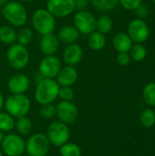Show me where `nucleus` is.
<instances>
[{
    "label": "nucleus",
    "instance_id": "1",
    "mask_svg": "<svg viewBox=\"0 0 155 156\" xmlns=\"http://www.w3.org/2000/svg\"><path fill=\"white\" fill-rule=\"evenodd\" d=\"M59 85L54 79L43 78L37 83L35 90V101L40 104L52 103L58 97Z\"/></svg>",
    "mask_w": 155,
    "mask_h": 156
},
{
    "label": "nucleus",
    "instance_id": "2",
    "mask_svg": "<svg viewBox=\"0 0 155 156\" xmlns=\"http://www.w3.org/2000/svg\"><path fill=\"white\" fill-rule=\"evenodd\" d=\"M5 112L15 119L26 116L31 108L29 98L25 94H11L4 102Z\"/></svg>",
    "mask_w": 155,
    "mask_h": 156
},
{
    "label": "nucleus",
    "instance_id": "3",
    "mask_svg": "<svg viewBox=\"0 0 155 156\" xmlns=\"http://www.w3.org/2000/svg\"><path fill=\"white\" fill-rule=\"evenodd\" d=\"M2 15L6 21L15 27H22L27 20L26 8L18 2H7L2 7Z\"/></svg>",
    "mask_w": 155,
    "mask_h": 156
},
{
    "label": "nucleus",
    "instance_id": "4",
    "mask_svg": "<svg viewBox=\"0 0 155 156\" xmlns=\"http://www.w3.org/2000/svg\"><path fill=\"white\" fill-rule=\"evenodd\" d=\"M50 143L45 133H37L26 141L25 153L28 156H47L50 149Z\"/></svg>",
    "mask_w": 155,
    "mask_h": 156
},
{
    "label": "nucleus",
    "instance_id": "5",
    "mask_svg": "<svg viewBox=\"0 0 155 156\" xmlns=\"http://www.w3.org/2000/svg\"><path fill=\"white\" fill-rule=\"evenodd\" d=\"M46 135L51 145L59 148L69 141L70 131L68 124L60 121H53L48 125Z\"/></svg>",
    "mask_w": 155,
    "mask_h": 156
},
{
    "label": "nucleus",
    "instance_id": "6",
    "mask_svg": "<svg viewBox=\"0 0 155 156\" xmlns=\"http://www.w3.org/2000/svg\"><path fill=\"white\" fill-rule=\"evenodd\" d=\"M32 24L34 28L41 35L50 34L56 27L55 16L47 9H37L32 16Z\"/></svg>",
    "mask_w": 155,
    "mask_h": 156
},
{
    "label": "nucleus",
    "instance_id": "7",
    "mask_svg": "<svg viewBox=\"0 0 155 156\" xmlns=\"http://www.w3.org/2000/svg\"><path fill=\"white\" fill-rule=\"evenodd\" d=\"M26 141L23 136L8 133L5 134L4 140L1 144V151L4 155L6 156H19L25 154Z\"/></svg>",
    "mask_w": 155,
    "mask_h": 156
},
{
    "label": "nucleus",
    "instance_id": "8",
    "mask_svg": "<svg viewBox=\"0 0 155 156\" xmlns=\"http://www.w3.org/2000/svg\"><path fill=\"white\" fill-rule=\"evenodd\" d=\"M6 58L11 67L16 69H22L29 62V53L25 46L19 43H14L7 49Z\"/></svg>",
    "mask_w": 155,
    "mask_h": 156
},
{
    "label": "nucleus",
    "instance_id": "9",
    "mask_svg": "<svg viewBox=\"0 0 155 156\" xmlns=\"http://www.w3.org/2000/svg\"><path fill=\"white\" fill-rule=\"evenodd\" d=\"M97 19L94 15L87 10H79L74 16V27L79 33L89 35L96 29Z\"/></svg>",
    "mask_w": 155,
    "mask_h": 156
},
{
    "label": "nucleus",
    "instance_id": "10",
    "mask_svg": "<svg viewBox=\"0 0 155 156\" xmlns=\"http://www.w3.org/2000/svg\"><path fill=\"white\" fill-rule=\"evenodd\" d=\"M56 116L58 121L69 125L77 121L79 112L73 102L61 101L56 105Z\"/></svg>",
    "mask_w": 155,
    "mask_h": 156
},
{
    "label": "nucleus",
    "instance_id": "11",
    "mask_svg": "<svg viewBox=\"0 0 155 156\" xmlns=\"http://www.w3.org/2000/svg\"><path fill=\"white\" fill-rule=\"evenodd\" d=\"M128 35L135 43L145 42L149 36L150 30L147 24L140 18L133 19L128 26Z\"/></svg>",
    "mask_w": 155,
    "mask_h": 156
},
{
    "label": "nucleus",
    "instance_id": "12",
    "mask_svg": "<svg viewBox=\"0 0 155 156\" xmlns=\"http://www.w3.org/2000/svg\"><path fill=\"white\" fill-rule=\"evenodd\" d=\"M47 10L54 16H68L75 10V0H48Z\"/></svg>",
    "mask_w": 155,
    "mask_h": 156
},
{
    "label": "nucleus",
    "instance_id": "13",
    "mask_svg": "<svg viewBox=\"0 0 155 156\" xmlns=\"http://www.w3.org/2000/svg\"><path fill=\"white\" fill-rule=\"evenodd\" d=\"M61 69V62L54 55L45 57L39 64V73L44 78L54 79Z\"/></svg>",
    "mask_w": 155,
    "mask_h": 156
},
{
    "label": "nucleus",
    "instance_id": "14",
    "mask_svg": "<svg viewBox=\"0 0 155 156\" xmlns=\"http://www.w3.org/2000/svg\"><path fill=\"white\" fill-rule=\"evenodd\" d=\"M30 80L28 77L18 73L10 78L7 83V88L11 94H25V92L28 90Z\"/></svg>",
    "mask_w": 155,
    "mask_h": 156
},
{
    "label": "nucleus",
    "instance_id": "15",
    "mask_svg": "<svg viewBox=\"0 0 155 156\" xmlns=\"http://www.w3.org/2000/svg\"><path fill=\"white\" fill-rule=\"evenodd\" d=\"M57 82L60 87H71L78 80V71L73 66L61 67L60 70L57 75Z\"/></svg>",
    "mask_w": 155,
    "mask_h": 156
},
{
    "label": "nucleus",
    "instance_id": "16",
    "mask_svg": "<svg viewBox=\"0 0 155 156\" xmlns=\"http://www.w3.org/2000/svg\"><path fill=\"white\" fill-rule=\"evenodd\" d=\"M83 57L82 48L76 43L68 45L63 52V60L69 66H75L79 64Z\"/></svg>",
    "mask_w": 155,
    "mask_h": 156
},
{
    "label": "nucleus",
    "instance_id": "17",
    "mask_svg": "<svg viewBox=\"0 0 155 156\" xmlns=\"http://www.w3.org/2000/svg\"><path fill=\"white\" fill-rule=\"evenodd\" d=\"M39 48L41 52L46 56L54 55L59 48V40L58 37L52 33L43 35L40 40Z\"/></svg>",
    "mask_w": 155,
    "mask_h": 156
},
{
    "label": "nucleus",
    "instance_id": "18",
    "mask_svg": "<svg viewBox=\"0 0 155 156\" xmlns=\"http://www.w3.org/2000/svg\"><path fill=\"white\" fill-rule=\"evenodd\" d=\"M80 33L74 26H66L60 28L58 34V38L59 42H62L67 45L76 43L79 39Z\"/></svg>",
    "mask_w": 155,
    "mask_h": 156
},
{
    "label": "nucleus",
    "instance_id": "19",
    "mask_svg": "<svg viewBox=\"0 0 155 156\" xmlns=\"http://www.w3.org/2000/svg\"><path fill=\"white\" fill-rule=\"evenodd\" d=\"M112 45L119 53L129 52L132 46V40L127 33L122 32L115 35L112 40Z\"/></svg>",
    "mask_w": 155,
    "mask_h": 156
},
{
    "label": "nucleus",
    "instance_id": "20",
    "mask_svg": "<svg viewBox=\"0 0 155 156\" xmlns=\"http://www.w3.org/2000/svg\"><path fill=\"white\" fill-rule=\"evenodd\" d=\"M33 124L31 120L27 116L19 117L15 122V130L17 134L21 136H26L32 132Z\"/></svg>",
    "mask_w": 155,
    "mask_h": 156
},
{
    "label": "nucleus",
    "instance_id": "21",
    "mask_svg": "<svg viewBox=\"0 0 155 156\" xmlns=\"http://www.w3.org/2000/svg\"><path fill=\"white\" fill-rule=\"evenodd\" d=\"M88 44L90 48L93 50H101L106 45V37L103 34L100 33L99 31H93L90 34H89Z\"/></svg>",
    "mask_w": 155,
    "mask_h": 156
},
{
    "label": "nucleus",
    "instance_id": "22",
    "mask_svg": "<svg viewBox=\"0 0 155 156\" xmlns=\"http://www.w3.org/2000/svg\"><path fill=\"white\" fill-rule=\"evenodd\" d=\"M15 118L6 112H0V131L4 133H11L15 129Z\"/></svg>",
    "mask_w": 155,
    "mask_h": 156
},
{
    "label": "nucleus",
    "instance_id": "23",
    "mask_svg": "<svg viewBox=\"0 0 155 156\" xmlns=\"http://www.w3.org/2000/svg\"><path fill=\"white\" fill-rule=\"evenodd\" d=\"M17 34L16 30L9 26L0 27V41L6 45H12L16 42Z\"/></svg>",
    "mask_w": 155,
    "mask_h": 156
},
{
    "label": "nucleus",
    "instance_id": "24",
    "mask_svg": "<svg viewBox=\"0 0 155 156\" xmlns=\"http://www.w3.org/2000/svg\"><path fill=\"white\" fill-rule=\"evenodd\" d=\"M59 154L61 156H81L82 151L77 144L68 142L59 147Z\"/></svg>",
    "mask_w": 155,
    "mask_h": 156
},
{
    "label": "nucleus",
    "instance_id": "25",
    "mask_svg": "<svg viewBox=\"0 0 155 156\" xmlns=\"http://www.w3.org/2000/svg\"><path fill=\"white\" fill-rule=\"evenodd\" d=\"M112 27H113L112 19L111 18V16H109L107 15H103L97 19L96 29H97V31H99L100 33H101L103 35L111 32V30L112 29Z\"/></svg>",
    "mask_w": 155,
    "mask_h": 156
},
{
    "label": "nucleus",
    "instance_id": "26",
    "mask_svg": "<svg viewBox=\"0 0 155 156\" xmlns=\"http://www.w3.org/2000/svg\"><path fill=\"white\" fill-rule=\"evenodd\" d=\"M129 52H130L129 55L131 58L137 62L143 61L147 55V50L142 43H136L132 45Z\"/></svg>",
    "mask_w": 155,
    "mask_h": 156
},
{
    "label": "nucleus",
    "instance_id": "27",
    "mask_svg": "<svg viewBox=\"0 0 155 156\" xmlns=\"http://www.w3.org/2000/svg\"><path fill=\"white\" fill-rule=\"evenodd\" d=\"M140 122L144 128H152L155 125V112L151 109L143 110L140 114Z\"/></svg>",
    "mask_w": 155,
    "mask_h": 156
},
{
    "label": "nucleus",
    "instance_id": "28",
    "mask_svg": "<svg viewBox=\"0 0 155 156\" xmlns=\"http://www.w3.org/2000/svg\"><path fill=\"white\" fill-rule=\"evenodd\" d=\"M143 97L144 102L151 106L155 107V82L148 83L143 90Z\"/></svg>",
    "mask_w": 155,
    "mask_h": 156
},
{
    "label": "nucleus",
    "instance_id": "29",
    "mask_svg": "<svg viewBox=\"0 0 155 156\" xmlns=\"http://www.w3.org/2000/svg\"><path fill=\"white\" fill-rule=\"evenodd\" d=\"M93 6L100 11H111L119 4V0H91Z\"/></svg>",
    "mask_w": 155,
    "mask_h": 156
},
{
    "label": "nucleus",
    "instance_id": "30",
    "mask_svg": "<svg viewBox=\"0 0 155 156\" xmlns=\"http://www.w3.org/2000/svg\"><path fill=\"white\" fill-rule=\"evenodd\" d=\"M16 40L23 46H27L33 40V32L29 28H23L17 34Z\"/></svg>",
    "mask_w": 155,
    "mask_h": 156
},
{
    "label": "nucleus",
    "instance_id": "31",
    "mask_svg": "<svg viewBox=\"0 0 155 156\" xmlns=\"http://www.w3.org/2000/svg\"><path fill=\"white\" fill-rule=\"evenodd\" d=\"M39 113L43 119L52 120L54 117H56V106H54L52 103L41 105Z\"/></svg>",
    "mask_w": 155,
    "mask_h": 156
},
{
    "label": "nucleus",
    "instance_id": "32",
    "mask_svg": "<svg viewBox=\"0 0 155 156\" xmlns=\"http://www.w3.org/2000/svg\"><path fill=\"white\" fill-rule=\"evenodd\" d=\"M58 97L61 101H71L75 97L74 90L71 87H59L58 90Z\"/></svg>",
    "mask_w": 155,
    "mask_h": 156
},
{
    "label": "nucleus",
    "instance_id": "33",
    "mask_svg": "<svg viewBox=\"0 0 155 156\" xmlns=\"http://www.w3.org/2000/svg\"><path fill=\"white\" fill-rule=\"evenodd\" d=\"M119 4L126 10H135L141 4L142 0H119Z\"/></svg>",
    "mask_w": 155,
    "mask_h": 156
},
{
    "label": "nucleus",
    "instance_id": "34",
    "mask_svg": "<svg viewBox=\"0 0 155 156\" xmlns=\"http://www.w3.org/2000/svg\"><path fill=\"white\" fill-rule=\"evenodd\" d=\"M134 11H135L136 16H137L140 19H143V18L147 17L148 15H149V13H150V10H149L148 5H143V4H141Z\"/></svg>",
    "mask_w": 155,
    "mask_h": 156
},
{
    "label": "nucleus",
    "instance_id": "35",
    "mask_svg": "<svg viewBox=\"0 0 155 156\" xmlns=\"http://www.w3.org/2000/svg\"><path fill=\"white\" fill-rule=\"evenodd\" d=\"M117 61L121 66H127L131 61V57L128 52H122L118 54Z\"/></svg>",
    "mask_w": 155,
    "mask_h": 156
},
{
    "label": "nucleus",
    "instance_id": "36",
    "mask_svg": "<svg viewBox=\"0 0 155 156\" xmlns=\"http://www.w3.org/2000/svg\"><path fill=\"white\" fill-rule=\"evenodd\" d=\"M4 102H5L4 96H3V94L0 92V112L2 111V109H3V107H4Z\"/></svg>",
    "mask_w": 155,
    "mask_h": 156
},
{
    "label": "nucleus",
    "instance_id": "37",
    "mask_svg": "<svg viewBox=\"0 0 155 156\" xmlns=\"http://www.w3.org/2000/svg\"><path fill=\"white\" fill-rule=\"evenodd\" d=\"M4 137H5V133L0 131V145H1V144H2V142L4 140Z\"/></svg>",
    "mask_w": 155,
    "mask_h": 156
},
{
    "label": "nucleus",
    "instance_id": "38",
    "mask_svg": "<svg viewBox=\"0 0 155 156\" xmlns=\"http://www.w3.org/2000/svg\"><path fill=\"white\" fill-rule=\"evenodd\" d=\"M6 3H7V0H0V6L5 5Z\"/></svg>",
    "mask_w": 155,
    "mask_h": 156
},
{
    "label": "nucleus",
    "instance_id": "39",
    "mask_svg": "<svg viewBox=\"0 0 155 156\" xmlns=\"http://www.w3.org/2000/svg\"><path fill=\"white\" fill-rule=\"evenodd\" d=\"M0 156H4V154L2 153V151H1V149H0Z\"/></svg>",
    "mask_w": 155,
    "mask_h": 156
},
{
    "label": "nucleus",
    "instance_id": "40",
    "mask_svg": "<svg viewBox=\"0 0 155 156\" xmlns=\"http://www.w3.org/2000/svg\"><path fill=\"white\" fill-rule=\"evenodd\" d=\"M19 156H28L27 154H21V155H19Z\"/></svg>",
    "mask_w": 155,
    "mask_h": 156
},
{
    "label": "nucleus",
    "instance_id": "41",
    "mask_svg": "<svg viewBox=\"0 0 155 156\" xmlns=\"http://www.w3.org/2000/svg\"><path fill=\"white\" fill-rule=\"evenodd\" d=\"M23 1H26V2H29V1H33V0H23Z\"/></svg>",
    "mask_w": 155,
    "mask_h": 156
},
{
    "label": "nucleus",
    "instance_id": "42",
    "mask_svg": "<svg viewBox=\"0 0 155 156\" xmlns=\"http://www.w3.org/2000/svg\"><path fill=\"white\" fill-rule=\"evenodd\" d=\"M153 3H154V4H155V0H153Z\"/></svg>",
    "mask_w": 155,
    "mask_h": 156
}]
</instances>
